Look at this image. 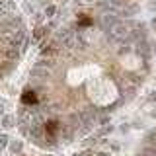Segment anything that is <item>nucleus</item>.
<instances>
[{"mask_svg": "<svg viewBox=\"0 0 156 156\" xmlns=\"http://www.w3.org/2000/svg\"><path fill=\"white\" fill-rule=\"evenodd\" d=\"M0 125H2L4 129H10V127L16 125V117H12V115H2V121H0Z\"/></svg>", "mask_w": 156, "mask_h": 156, "instance_id": "nucleus-1", "label": "nucleus"}, {"mask_svg": "<svg viewBox=\"0 0 156 156\" xmlns=\"http://www.w3.org/2000/svg\"><path fill=\"white\" fill-rule=\"evenodd\" d=\"M6 144H8V136L6 135H0V150H2Z\"/></svg>", "mask_w": 156, "mask_h": 156, "instance_id": "nucleus-3", "label": "nucleus"}, {"mask_svg": "<svg viewBox=\"0 0 156 156\" xmlns=\"http://www.w3.org/2000/svg\"><path fill=\"white\" fill-rule=\"evenodd\" d=\"M51 14H55V6H49L47 8V16H51Z\"/></svg>", "mask_w": 156, "mask_h": 156, "instance_id": "nucleus-5", "label": "nucleus"}, {"mask_svg": "<svg viewBox=\"0 0 156 156\" xmlns=\"http://www.w3.org/2000/svg\"><path fill=\"white\" fill-rule=\"evenodd\" d=\"M4 107H6V101H4V100H0V117L4 115Z\"/></svg>", "mask_w": 156, "mask_h": 156, "instance_id": "nucleus-4", "label": "nucleus"}, {"mask_svg": "<svg viewBox=\"0 0 156 156\" xmlns=\"http://www.w3.org/2000/svg\"><path fill=\"white\" fill-rule=\"evenodd\" d=\"M10 150H12L14 154H16V152H22V143H20V140H14V143H10Z\"/></svg>", "mask_w": 156, "mask_h": 156, "instance_id": "nucleus-2", "label": "nucleus"}]
</instances>
